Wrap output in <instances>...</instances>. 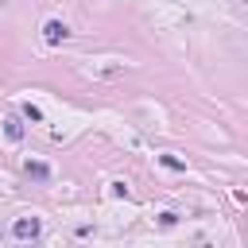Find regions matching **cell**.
<instances>
[{
  "instance_id": "7a4b0ae2",
  "label": "cell",
  "mask_w": 248,
  "mask_h": 248,
  "mask_svg": "<svg viewBox=\"0 0 248 248\" xmlns=\"http://www.w3.org/2000/svg\"><path fill=\"white\" fill-rule=\"evenodd\" d=\"M66 35H70L66 23H58V19H46V23H43V39H46V43H62Z\"/></svg>"
},
{
  "instance_id": "5b68a950",
  "label": "cell",
  "mask_w": 248,
  "mask_h": 248,
  "mask_svg": "<svg viewBox=\"0 0 248 248\" xmlns=\"http://www.w3.org/2000/svg\"><path fill=\"white\" fill-rule=\"evenodd\" d=\"M27 174H35V178H46L50 170H46V163H31V159H27Z\"/></svg>"
},
{
  "instance_id": "6da1fadb",
  "label": "cell",
  "mask_w": 248,
  "mask_h": 248,
  "mask_svg": "<svg viewBox=\"0 0 248 248\" xmlns=\"http://www.w3.org/2000/svg\"><path fill=\"white\" fill-rule=\"evenodd\" d=\"M12 232H16V240H35L39 236V217H19L12 225Z\"/></svg>"
},
{
  "instance_id": "3957f363",
  "label": "cell",
  "mask_w": 248,
  "mask_h": 248,
  "mask_svg": "<svg viewBox=\"0 0 248 248\" xmlns=\"http://www.w3.org/2000/svg\"><path fill=\"white\" fill-rule=\"evenodd\" d=\"M4 132H8V140H23V124H19L16 116H8V120H4Z\"/></svg>"
},
{
  "instance_id": "8992f818",
  "label": "cell",
  "mask_w": 248,
  "mask_h": 248,
  "mask_svg": "<svg viewBox=\"0 0 248 248\" xmlns=\"http://www.w3.org/2000/svg\"><path fill=\"white\" fill-rule=\"evenodd\" d=\"M23 116H27V120H43V112H39L35 105H23Z\"/></svg>"
},
{
  "instance_id": "277c9868",
  "label": "cell",
  "mask_w": 248,
  "mask_h": 248,
  "mask_svg": "<svg viewBox=\"0 0 248 248\" xmlns=\"http://www.w3.org/2000/svg\"><path fill=\"white\" fill-rule=\"evenodd\" d=\"M159 163H163V167H170V170H186V163H182V159H174V155H159Z\"/></svg>"
},
{
  "instance_id": "52a82bcc",
  "label": "cell",
  "mask_w": 248,
  "mask_h": 248,
  "mask_svg": "<svg viewBox=\"0 0 248 248\" xmlns=\"http://www.w3.org/2000/svg\"><path fill=\"white\" fill-rule=\"evenodd\" d=\"M240 4H248V0H240Z\"/></svg>"
}]
</instances>
